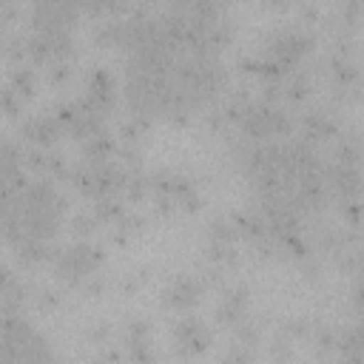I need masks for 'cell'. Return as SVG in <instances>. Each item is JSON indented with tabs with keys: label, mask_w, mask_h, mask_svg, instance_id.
<instances>
[{
	"label": "cell",
	"mask_w": 364,
	"mask_h": 364,
	"mask_svg": "<svg viewBox=\"0 0 364 364\" xmlns=\"http://www.w3.org/2000/svg\"><path fill=\"white\" fill-rule=\"evenodd\" d=\"M202 296V282H196L193 276H176L168 287H165V301L173 307H188Z\"/></svg>",
	"instance_id": "7"
},
{
	"label": "cell",
	"mask_w": 364,
	"mask_h": 364,
	"mask_svg": "<svg viewBox=\"0 0 364 364\" xmlns=\"http://www.w3.org/2000/svg\"><path fill=\"white\" fill-rule=\"evenodd\" d=\"M230 26L216 3L131 9L102 23L100 37L125 57V100L136 119H185L225 88L222 48Z\"/></svg>",
	"instance_id": "1"
},
{
	"label": "cell",
	"mask_w": 364,
	"mask_h": 364,
	"mask_svg": "<svg viewBox=\"0 0 364 364\" xmlns=\"http://www.w3.org/2000/svg\"><path fill=\"white\" fill-rule=\"evenodd\" d=\"M26 171H23V156L14 145H9L6 139H0V222L6 208L11 205L14 193L23 188L26 182Z\"/></svg>",
	"instance_id": "4"
},
{
	"label": "cell",
	"mask_w": 364,
	"mask_h": 364,
	"mask_svg": "<svg viewBox=\"0 0 364 364\" xmlns=\"http://www.w3.org/2000/svg\"><path fill=\"white\" fill-rule=\"evenodd\" d=\"M65 213V199L48 179H26L14 193L0 222V239H6L20 259L37 262L46 256L51 236Z\"/></svg>",
	"instance_id": "2"
},
{
	"label": "cell",
	"mask_w": 364,
	"mask_h": 364,
	"mask_svg": "<svg viewBox=\"0 0 364 364\" xmlns=\"http://www.w3.org/2000/svg\"><path fill=\"white\" fill-rule=\"evenodd\" d=\"M173 333H176V344H179L182 353H202L208 347V338H210L208 327L202 321L191 318V316L188 318H179Z\"/></svg>",
	"instance_id": "6"
},
{
	"label": "cell",
	"mask_w": 364,
	"mask_h": 364,
	"mask_svg": "<svg viewBox=\"0 0 364 364\" xmlns=\"http://www.w3.org/2000/svg\"><path fill=\"white\" fill-rule=\"evenodd\" d=\"M0 364H60L54 344L23 313L0 301Z\"/></svg>",
	"instance_id": "3"
},
{
	"label": "cell",
	"mask_w": 364,
	"mask_h": 364,
	"mask_svg": "<svg viewBox=\"0 0 364 364\" xmlns=\"http://www.w3.org/2000/svg\"><path fill=\"white\" fill-rule=\"evenodd\" d=\"M97 262H100L97 247H91V245H71V247L60 250V256H57V273L65 276V279H82V276L94 273Z\"/></svg>",
	"instance_id": "5"
}]
</instances>
